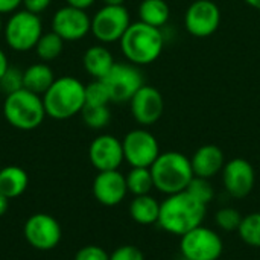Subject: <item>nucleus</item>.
I'll list each match as a JSON object with an SVG mask.
<instances>
[{"mask_svg": "<svg viewBox=\"0 0 260 260\" xmlns=\"http://www.w3.org/2000/svg\"><path fill=\"white\" fill-rule=\"evenodd\" d=\"M207 215V206L195 200L187 190L168 195L160 203L157 225L169 235L183 236L190 230L203 225Z\"/></svg>", "mask_w": 260, "mask_h": 260, "instance_id": "1", "label": "nucleus"}, {"mask_svg": "<svg viewBox=\"0 0 260 260\" xmlns=\"http://www.w3.org/2000/svg\"><path fill=\"white\" fill-rule=\"evenodd\" d=\"M119 43L123 56L136 66H148L154 62L165 47L161 30L140 20L129 24Z\"/></svg>", "mask_w": 260, "mask_h": 260, "instance_id": "2", "label": "nucleus"}, {"mask_svg": "<svg viewBox=\"0 0 260 260\" xmlns=\"http://www.w3.org/2000/svg\"><path fill=\"white\" fill-rule=\"evenodd\" d=\"M149 169L154 189L166 197L184 192L195 177L190 158L177 151L161 152Z\"/></svg>", "mask_w": 260, "mask_h": 260, "instance_id": "3", "label": "nucleus"}, {"mask_svg": "<svg viewBox=\"0 0 260 260\" xmlns=\"http://www.w3.org/2000/svg\"><path fill=\"white\" fill-rule=\"evenodd\" d=\"M43 102L49 117L70 119L85 107V85L73 76H61L43 94Z\"/></svg>", "mask_w": 260, "mask_h": 260, "instance_id": "4", "label": "nucleus"}, {"mask_svg": "<svg viewBox=\"0 0 260 260\" xmlns=\"http://www.w3.org/2000/svg\"><path fill=\"white\" fill-rule=\"evenodd\" d=\"M3 116L6 122L21 131H30L38 128L46 114L43 98L26 88L6 94L3 102Z\"/></svg>", "mask_w": 260, "mask_h": 260, "instance_id": "5", "label": "nucleus"}, {"mask_svg": "<svg viewBox=\"0 0 260 260\" xmlns=\"http://www.w3.org/2000/svg\"><path fill=\"white\" fill-rule=\"evenodd\" d=\"M5 41L15 52H27L35 49L43 35V23L40 15L26 9L15 11L8 18L5 27Z\"/></svg>", "mask_w": 260, "mask_h": 260, "instance_id": "6", "label": "nucleus"}, {"mask_svg": "<svg viewBox=\"0 0 260 260\" xmlns=\"http://www.w3.org/2000/svg\"><path fill=\"white\" fill-rule=\"evenodd\" d=\"M222 253V238L209 227L200 225L180 238V254L186 259L218 260Z\"/></svg>", "mask_w": 260, "mask_h": 260, "instance_id": "7", "label": "nucleus"}, {"mask_svg": "<svg viewBox=\"0 0 260 260\" xmlns=\"http://www.w3.org/2000/svg\"><path fill=\"white\" fill-rule=\"evenodd\" d=\"M129 24V12L123 5H105L91 18V34L101 43H116L120 41Z\"/></svg>", "mask_w": 260, "mask_h": 260, "instance_id": "8", "label": "nucleus"}, {"mask_svg": "<svg viewBox=\"0 0 260 260\" xmlns=\"http://www.w3.org/2000/svg\"><path fill=\"white\" fill-rule=\"evenodd\" d=\"M110 91L111 102H129L131 98L145 85L139 66L131 62H116L102 79Z\"/></svg>", "mask_w": 260, "mask_h": 260, "instance_id": "9", "label": "nucleus"}, {"mask_svg": "<svg viewBox=\"0 0 260 260\" xmlns=\"http://www.w3.org/2000/svg\"><path fill=\"white\" fill-rule=\"evenodd\" d=\"M122 146L125 161L131 168H151L161 154L155 136L143 128L129 131L123 137Z\"/></svg>", "mask_w": 260, "mask_h": 260, "instance_id": "10", "label": "nucleus"}, {"mask_svg": "<svg viewBox=\"0 0 260 260\" xmlns=\"http://www.w3.org/2000/svg\"><path fill=\"white\" fill-rule=\"evenodd\" d=\"M221 23V11L212 0H195L184 14L187 32L198 38L213 35Z\"/></svg>", "mask_w": 260, "mask_h": 260, "instance_id": "11", "label": "nucleus"}, {"mask_svg": "<svg viewBox=\"0 0 260 260\" xmlns=\"http://www.w3.org/2000/svg\"><path fill=\"white\" fill-rule=\"evenodd\" d=\"M24 238L35 248L49 251L55 248L62 236L59 222L47 213H35L24 224Z\"/></svg>", "mask_w": 260, "mask_h": 260, "instance_id": "12", "label": "nucleus"}, {"mask_svg": "<svg viewBox=\"0 0 260 260\" xmlns=\"http://www.w3.org/2000/svg\"><path fill=\"white\" fill-rule=\"evenodd\" d=\"M221 175L225 192L236 200L248 197L254 189L256 172L253 165L245 158L238 157L227 161Z\"/></svg>", "mask_w": 260, "mask_h": 260, "instance_id": "13", "label": "nucleus"}, {"mask_svg": "<svg viewBox=\"0 0 260 260\" xmlns=\"http://www.w3.org/2000/svg\"><path fill=\"white\" fill-rule=\"evenodd\" d=\"M52 30L64 41H79L91 32V18L85 9L62 6L52 17Z\"/></svg>", "mask_w": 260, "mask_h": 260, "instance_id": "14", "label": "nucleus"}, {"mask_svg": "<svg viewBox=\"0 0 260 260\" xmlns=\"http://www.w3.org/2000/svg\"><path fill=\"white\" fill-rule=\"evenodd\" d=\"M131 114L142 126H151L160 120L165 111V99L152 85H143L129 101Z\"/></svg>", "mask_w": 260, "mask_h": 260, "instance_id": "15", "label": "nucleus"}, {"mask_svg": "<svg viewBox=\"0 0 260 260\" xmlns=\"http://www.w3.org/2000/svg\"><path fill=\"white\" fill-rule=\"evenodd\" d=\"M88 158L94 169L99 172L104 171H117L125 161L122 140L114 136L102 134L98 136L88 148Z\"/></svg>", "mask_w": 260, "mask_h": 260, "instance_id": "16", "label": "nucleus"}, {"mask_svg": "<svg viewBox=\"0 0 260 260\" xmlns=\"http://www.w3.org/2000/svg\"><path fill=\"white\" fill-rule=\"evenodd\" d=\"M126 193V178L119 169L99 172L93 181V195L102 206L114 207L125 200Z\"/></svg>", "mask_w": 260, "mask_h": 260, "instance_id": "17", "label": "nucleus"}, {"mask_svg": "<svg viewBox=\"0 0 260 260\" xmlns=\"http://www.w3.org/2000/svg\"><path fill=\"white\" fill-rule=\"evenodd\" d=\"M195 177L212 180L215 175L221 174L225 166V155L222 149L216 145H204L195 151L190 158Z\"/></svg>", "mask_w": 260, "mask_h": 260, "instance_id": "18", "label": "nucleus"}, {"mask_svg": "<svg viewBox=\"0 0 260 260\" xmlns=\"http://www.w3.org/2000/svg\"><path fill=\"white\" fill-rule=\"evenodd\" d=\"M82 64L90 76H93L94 79H104L116 62L111 52L105 46L96 44L85 50L82 56Z\"/></svg>", "mask_w": 260, "mask_h": 260, "instance_id": "19", "label": "nucleus"}, {"mask_svg": "<svg viewBox=\"0 0 260 260\" xmlns=\"http://www.w3.org/2000/svg\"><path fill=\"white\" fill-rule=\"evenodd\" d=\"M53 81V72L46 62L32 64L23 72V87L37 94H44Z\"/></svg>", "mask_w": 260, "mask_h": 260, "instance_id": "20", "label": "nucleus"}, {"mask_svg": "<svg viewBox=\"0 0 260 260\" xmlns=\"http://www.w3.org/2000/svg\"><path fill=\"white\" fill-rule=\"evenodd\" d=\"M160 203L151 195L134 197L129 204V216L140 225H152L158 222Z\"/></svg>", "mask_w": 260, "mask_h": 260, "instance_id": "21", "label": "nucleus"}, {"mask_svg": "<svg viewBox=\"0 0 260 260\" xmlns=\"http://www.w3.org/2000/svg\"><path fill=\"white\" fill-rule=\"evenodd\" d=\"M29 178L23 168L6 166L0 169V193L12 200L20 197L27 187Z\"/></svg>", "mask_w": 260, "mask_h": 260, "instance_id": "22", "label": "nucleus"}, {"mask_svg": "<svg viewBox=\"0 0 260 260\" xmlns=\"http://www.w3.org/2000/svg\"><path fill=\"white\" fill-rule=\"evenodd\" d=\"M171 15L169 5L165 0H143L139 6L140 21L161 29Z\"/></svg>", "mask_w": 260, "mask_h": 260, "instance_id": "23", "label": "nucleus"}, {"mask_svg": "<svg viewBox=\"0 0 260 260\" xmlns=\"http://www.w3.org/2000/svg\"><path fill=\"white\" fill-rule=\"evenodd\" d=\"M126 178V187L128 192L133 193L134 197L140 195H149L151 190L154 189V180L151 175L149 168H131Z\"/></svg>", "mask_w": 260, "mask_h": 260, "instance_id": "24", "label": "nucleus"}, {"mask_svg": "<svg viewBox=\"0 0 260 260\" xmlns=\"http://www.w3.org/2000/svg\"><path fill=\"white\" fill-rule=\"evenodd\" d=\"M62 46H64V40L58 34H55L53 30L46 32V34L43 32V35L40 37V40L35 46V52L40 59L47 62V61L56 59L61 55Z\"/></svg>", "mask_w": 260, "mask_h": 260, "instance_id": "25", "label": "nucleus"}, {"mask_svg": "<svg viewBox=\"0 0 260 260\" xmlns=\"http://www.w3.org/2000/svg\"><path fill=\"white\" fill-rule=\"evenodd\" d=\"M238 235L248 247L260 248V212H253L242 218Z\"/></svg>", "mask_w": 260, "mask_h": 260, "instance_id": "26", "label": "nucleus"}, {"mask_svg": "<svg viewBox=\"0 0 260 260\" xmlns=\"http://www.w3.org/2000/svg\"><path fill=\"white\" fill-rule=\"evenodd\" d=\"M84 123L91 129H102L111 120L108 105H85L81 111Z\"/></svg>", "mask_w": 260, "mask_h": 260, "instance_id": "27", "label": "nucleus"}, {"mask_svg": "<svg viewBox=\"0 0 260 260\" xmlns=\"http://www.w3.org/2000/svg\"><path fill=\"white\" fill-rule=\"evenodd\" d=\"M110 91L102 79H94L85 85V105H108Z\"/></svg>", "mask_w": 260, "mask_h": 260, "instance_id": "28", "label": "nucleus"}, {"mask_svg": "<svg viewBox=\"0 0 260 260\" xmlns=\"http://www.w3.org/2000/svg\"><path fill=\"white\" fill-rule=\"evenodd\" d=\"M242 215L238 209L235 207H222L216 212L215 215V222L218 225V229L224 230V232H238L241 222H242Z\"/></svg>", "mask_w": 260, "mask_h": 260, "instance_id": "29", "label": "nucleus"}, {"mask_svg": "<svg viewBox=\"0 0 260 260\" xmlns=\"http://www.w3.org/2000/svg\"><path fill=\"white\" fill-rule=\"evenodd\" d=\"M195 200H198L200 203H203L204 206H209L213 198H215V190L213 186L210 183V180L207 178H201V177H193V180L190 181V184L186 189Z\"/></svg>", "mask_w": 260, "mask_h": 260, "instance_id": "30", "label": "nucleus"}, {"mask_svg": "<svg viewBox=\"0 0 260 260\" xmlns=\"http://www.w3.org/2000/svg\"><path fill=\"white\" fill-rule=\"evenodd\" d=\"M23 87V72L17 67H8V70L0 78V90L5 94L15 93Z\"/></svg>", "mask_w": 260, "mask_h": 260, "instance_id": "31", "label": "nucleus"}, {"mask_svg": "<svg viewBox=\"0 0 260 260\" xmlns=\"http://www.w3.org/2000/svg\"><path fill=\"white\" fill-rule=\"evenodd\" d=\"M110 260H145V256L134 245H122L110 254Z\"/></svg>", "mask_w": 260, "mask_h": 260, "instance_id": "32", "label": "nucleus"}, {"mask_svg": "<svg viewBox=\"0 0 260 260\" xmlns=\"http://www.w3.org/2000/svg\"><path fill=\"white\" fill-rule=\"evenodd\" d=\"M75 260H110V254L102 247L87 245L76 253Z\"/></svg>", "mask_w": 260, "mask_h": 260, "instance_id": "33", "label": "nucleus"}, {"mask_svg": "<svg viewBox=\"0 0 260 260\" xmlns=\"http://www.w3.org/2000/svg\"><path fill=\"white\" fill-rule=\"evenodd\" d=\"M50 3H52V0H23L24 9L29 12H34L37 15L44 12L50 6Z\"/></svg>", "mask_w": 260, "mask_h": 260, "instance_id": "34", "label": "nucleus"}, {"mask_svg": "<svg viewBox=\"0 0 260 260\" xmlns=\"http://www.w3.org/2000/svg\"><path fill=\"white\" fill-rule=\"evenodd\" d=\"M23 0H0V14H11L18 11Z\"/></svg>", "mask_w": 260, "mask_h": 260, "instance_id": "35", "label": "nucleus"}, {"mask_svg": "<svg viewBox=\"0 0 260 260\" xmlns=\"http://www.w3.org/2000/svg\"><path fill=\"white\" fill-rule=\"evenodd\" d=\"M69 6H73V8H79V9H87L90 8L96 0H66Z\"/></svg>", "mask_w": 260, "mask_h": 260, "instance_id": "36", "label": "nucleus"}, {"mask_svg": "<svg viewBox=\"0 0 260 260\" xmlns=\"http://www.w3.org/2000/svg\"><path fill=\"white\" fill-rule=\"evenodd\" d=\"M8 67H9L8 56H6V53L0 49V78H2V76H3V73L8 70Z\"/></svg>", "mask_w": 260, "mask_h": 260, "instance_id": "37", "label": "nucleus"}, {"mask_svg": "<svg viewBox=\"0 0 260 260\" xmlns=\"http://www.w3.org/2000/svg\"><path fill=\"white\" fill-rule=\"evenodd\" d=\"M9 198H6L3 193H0V216H3L6 212H8V207H9Z\"/></svg>", "mask_w": 260, "mask_h": 260, "instance_id": "38", "label": "nucleus"}, {"mask_svg": "<svg viewBox=\"0 0 260 260\" xmlns=\"http://www.w3.org/2000/svg\"><path fill=\"white\" fill-rule=\"evenodd\" d=\"M247 5H250L251 8H254V9H259L260 11V0H244Z\"/></svg>", "mask_w": 260, "mask_h": 260, "instance_id": "39", "label": "nucleus"}, {"mask_svg": "<svg viewBox=\"0 0 260 260\" xmlns=\"http://www.w3.org/2000/svg\"><path fill=\"white\" fill-rule=\"evenodd\" d=\"M125 0H104L105 5H123Z\"/></svg>", "mask_w": 260, "mask_h": 260, "instance_id": "40", "label": "nucleus"}, {"mask_svg": "<svg viewBox=\"0 0 260 260\" xmlns=\"http://www.w3.org/2000/svg\"><path fill=\"white\" fill-rule=\"evenodd\" d=\"M0 15H2V14H0ZM2 27H3V26H2V17H0V32H2Z\"/></svg>", "mask_w": 260, "mask_h": 260, "instance_id": "41", "label": "nucleus"}, {"mask_svg": "<svg viewBox=\"0 0 260 260\" xmlns=\"http://www.w3.org/2000/svg\"><path fill=\"white\" fill-rule=\"evenodd\" d=\"M178 260H189V259H186V257H183V256L180 254V259H178Z\"/></svg>", "mask_w": 260, "mask_h": 260, "instance_id": "42", "label": "nucleus"}]
</instances>
